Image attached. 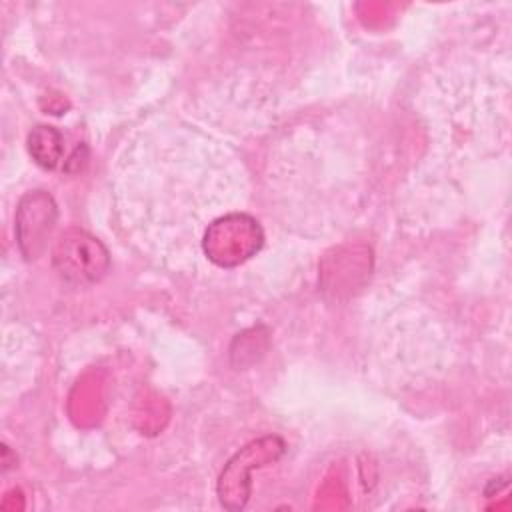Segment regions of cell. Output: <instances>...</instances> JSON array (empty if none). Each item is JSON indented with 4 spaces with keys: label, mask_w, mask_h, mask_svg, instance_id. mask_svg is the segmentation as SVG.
<instances>
[{
    "label": "cell",
    "mask_w": 512,
    "mask_h": 512,
    "mask_svg": "<svg viewBox=\"0 0 512 512\" xmlns=\"http://www.w3.org/2000/svg\"><path fill=\"white\" fill-rule=\"evenodd\" d=\"M286 450L280 436H264L246 444L224 466L218 478V498L228 510H242L250 498V470L276 462Z\"/></svg>",
    "instance_id": "obj_3"
},
{
    "label": "cell",
    "mask_w": 512,
    "mask_h": 512,
    "mask_svg": "<svg viewBox=\"0 0 512 512\" xmlns=\"http://www.w3.org/2000/svg\"><path fill=\"white\" fill-rule=\"evenodd\" d=\"M52 264L66 282L74 286H88L106 276L110 268V254L92 234L80 228H68L54 242Z\"/></svg>",
    "instance_id": "obj_2"
},
{
    "label": "cell",
    "mask_w": 512,
    "mask_h": 512,
    "mask_svg": "<svg viewBox=\"0 0 512 512\" xmlns=\"http://www.w3.org/2000/svg\"><path fill=\"white\" fill-rule=\"evenodd\" d=\"M264 244V232L258 220L244 212H232L208 224L202 250L210 262L220 268H234L256 256Z\"/></svg>",
    "instance_id": "obj_1"
},
{
    "label": "cell",
    "mask_w": 512,
    "mask_h": 512,
    "mask_svg": "<svg viewBox=\"0 0 512 512\" xmlns=\"http://www.w3.org/2000/svg\"><path fill=\"white\" fill-rule=\"evenodd\" d=\"M56 218L58 208L48 192L30 190L20 198L14 232L18 248L26 260H34L46 250V242L54 230Z\"/></svg>",
    "instance_id": "obj_4"
},
{
    "label": "cell",
    "mask_w": 512,
    "mask_h": 512,
    "mask_svg": "<svg viewBox=\"0 0 512 512\" xmlns=\"http://www.w3.org/2000/svg\"><path fill=\"white\" fill-rule=\"evenodd\" d=\"M28 152L32 156V160L46 168V170H54L60 160H62V150H64V140L62 134L54 128V126H46V124H38L28 132Z\"/></svg>",
    "instance_id": "obj_5"
}]
</instances>
